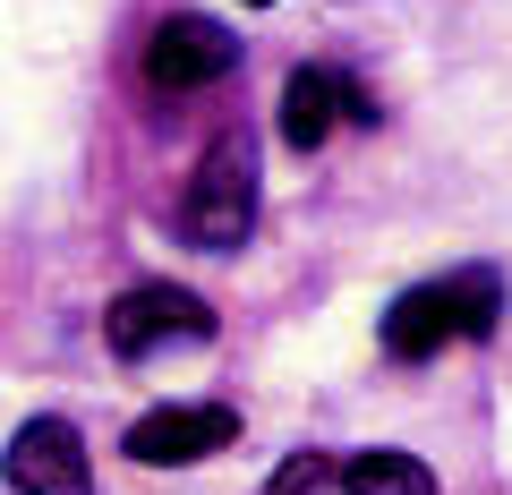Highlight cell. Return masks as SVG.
I'll list each match as a JSON object with an SVG mask.
<instances>
[{
	"label": "cell",
	"mask_w": 512,
	"mask_h": 495,
	"mask_svg": "<svg viewBox=\"0 0 512 495\" xmlns=\"http://www.w3.org/2000/svg\"><path fill=\"white\" fill-rule=\"evenodd\" d=\"M180 231L197 239V248H214V257L256 231V146L239 129L205 146L197 180H188V197H180Z\"/></svg>",
	"instance_id": "cell-1"
},
{
	"label": "cell",
	"mask_w": 512,
	"mask_h": 495,
	"mask_svg": "<svg viewBox=\"0 0 512 495\" xmlns=\"http://www.w3.org/2000/svg\"><path fill=\"white\" fill-rule=\"evenodd\" d=\"M205 333H214V308L197 291H180V282H137V291H120L103 308V342L120 359H146L163 342H205Z\"/></svg>",
	"instance_id": "cell-2"
},
{
	"label": "cell",
	"mask_w": 512,
	"mask_h": 495,
	"mask_svg": "<svg viewBox=\"0 0 512 495\" xmlns=\"http://www.w3.org/2000/svg\"><path fill=\"white\" fill-rule=\"evenodd\" d=\"M239 444V410L222 402H171V410H146L128 427V461L137 470H188L205 453H231Z\"/></svg>",
	"instance_id": "cell-3"
},
{
	"label": "cell",
	"mask_w": 512,
	"mask_h": 495,
	"mask_svg": "<svg viewBox=\"0 0 512 495\" xmlns=\"http://www.w3.org/2000/svg\"><path fill=\"white\" fill-rule=\"evenodd\" d=\"M0 478L18 495H94V461H86V436L69 419H26L0 453Z\"/></svg>",
	"instance_id": "cell-4"
},
{
	"label": "cell",
	"mask_w": 512,
	"mask_h": 495,
	"mask_svg": "<svg viewBox=\"0 0 512 495\" xmlns=\"http://www.w3.org/2000/svg\"><path fill=\"white\" fill-rule=\"evenodd\" d=\"M231 69H239V35L222 18H163L154 43H146V77L163 94H197V86H214Z\"/></svg>",
	"instance_id": "cell-5"
},
{
	"label": "cell",
	"mask_w": 512,
	"mask_h": 495,
	"mask_svg": "<svg viewBox=\"0 0 512 495\" xmlns=\"http://www.w3.org/2000/svg\"><path fill=\"white\" fill-rule=\"evenodd\" d=\"M453 342V308H444V282H419V291L393 299V316H384V350L393 359H436V350Z\"/></svg>",
	"instance_id": "cell-6"
},
{
	"label": "cell",
	"mask_w": 512,
	"mask_h": 495,
	"mask_svg": "<svg viewBox=\"0 0 512 495\" xmlns=\"http://www.w3.org/2000/svg\"><path fill=\"white\" fill-rule=\"evenodd\" d=\"M333 86H342V77H325V69H291L282 77V146L291 154H316L333 137V120H342Z\"/></svg>",
	"instance_id": "cell-7"
},
{
	"label": "cell",
	"mask_w": 512,
	"mask_h": 495,
	"mask_svg": "<svg viewBox=\"0 0 512 495\" xmlns=\"http://www.w3.org/2000/svg\"><path fill=\"white\" fill-rule=\"evenodd\" d=\"M333 478H342L350 495H436V470H427L419 453H393V444H376V453H350Z\"/></svg>",
	"instance_id": "cell-8"
},
{
	"label": "cell",
	"mask_w": 512,
	"mask_h": 495,
	"mask_svg": "<svg viewBox=\"0 0 512 495\" xmlns=\"http://www.w3.org/2000/svg\"><path fill=\"white\" fill-rule=\"evenodd\" d=\"M444 308H453V333H461V342H487L495 316H504V282H495L487 265H470V274L444 282Z\"/></svg>",
	"instance_id": "cell-9"
},
{
	"label": "cell",
	"mask_w": 512,
	"mask_h": 495,
	"mask_svg": "<svg viewBox=\"0 0 512 495\" xmlns=\"http://www.w3.org/2000/svg\"><path fill=\"white\" fill-rule=\"evenodd\" d=\"M325 487H333V461L325 453H291L274 470V495H325Z\"/></svg>",
	"instance_id": "cell-10"
},
{
	"label": "cell",
	"mask_w": 512,
	"mask_h": 495,
	"mask_svg": "<svg viewBox=\"0 0 512 495\" xmlns=\"http://www.w3.org/2000/svg\"><path fill=\"white\" fill-rule=\"evenodd\" d=\"M248 9H274V0H248Z\"/></svg>",
	"instance_id": "cell-11"
}]
</instances>
